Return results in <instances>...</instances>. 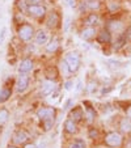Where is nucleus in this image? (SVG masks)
<instances>
[{"mask_svg": "<svg viewBox=\"0 0 131 148\" xmlns=\"http://www.w3.org/2000/svg\"><path fill=\"white\" fill-rule=\"evenodd\" d=\"M64 62L67 63L71 72H76V71L79 70V67H80V58H79V55L75 53L67 54L66 58H64Z\"/></svg>", "mask_w": 131, "mask_h": 148, "instance_id": "f257e3e1", "label": "nucleus"}, {"mask_svg": "<svg viewBox=\"0 0 131 148\" xmlns=\"http://www.w3.org/2000/svg\"><path fill=\"white\" fill-rule=\"evenodd\" d=\"M123 139H122V135L118 134V132L113 131V132H109L105 138V143L112 148H117V147H121L122 144Z\"/></svg>", "mask_w": 131, "mask_h": 148, "instance_id": "f03ea898", "label": "nucleus"}, {"mask_svg": "<svg viewBox=\"0 0 131 148\" xmlns=\"http://www.w3.org/2000/svg\"><path fill=\"white\" fill-rule=\"evenodd\" d=\"M33 33H34L33 26L29 25V24H24V25H21L19 29V37L23 39L24 42L30 41L32 37H33Z\"/></svg>", "mask_w": 131, "mask_h": 148, "instance_id": "7ed1b4c3", "label": "nucleus"}, {"mask_svg": "<svg viewBox=\"0 0 131 148\" xmlns=\"http://www.w3.org/2000/svg\"><path fill=\"white\" fill-rule=\"evenodd\" d=\"M28 13L33 17H42L46 13V7L39 5V4H33L28 7Z\"/></svg>", "mask_w": 131, "mask_h": 148, "instance_id": "20e7f679", "label": "nucleus"}, {"mask_svg": "<svg viewBox=\"0 0 131 148\" xmlns=\"http://www.w3.org/2000/svg\"><path fill=\"white\" fill-rule=\"evenodd\" d=\"M54 114H55V109L54 108H41V109L37 112V115L41 121L49 119V118H54Z\"/></svg>", "mask_w": 131, "mask_h": 148, "instance_id": "39448f33", "label": "nucleus"}, {"mask_svg": "<svg viewBox=\"0 0 131 148\" xmlns=\"http://www.w3.org/2000/svg\"><path fill=\"white\" fill-rule=\"evenodd\" d=\"M16 85H17V92L19 93L24 92V90L28 88V85H29V76L26 75V73H21L20 77H19V80H17Z\"/></svg>", "mask_w": 131, "mask_h": 148, "instance_id": "423d86ee", "label": "nucleus"}, {"mask_svg": "<svg viewBox=\"0 0 131 148\" xmlns=\"http://www.w3.org/2000/svg\"><path fill=\"white\" fill-rule=\"evenodd\" d=\"M55 89V83L53 80H46L45 83L42 84L41 88V95L42 96H49L53 93V90Z\"/></svg>", "mask_w": 131, "mask_h": 148, "instance_id": "0eeeda50", "label": "nucleus"}, {"mask_svg": "<svg viewBox=\"0 0 131 148\" xmlns=\"http://www.w3.org/2000/svg\"><path fill=\"white\" fill-rule=\"evenodd\" d=\"M32 68H33V62H32V59H28V58L23 59L19 66V72L26 73V72H29V71H32Z\"/></svg>", "mask_w": 131, "mask_h": 148, "instance_id": "6e6552de", "label": "nucleus"}, {"mask_svg": "<svg viewBox=\"0 0 131 148\" xmlns=\"http://www.w3.org/2000/svg\"><path fill=\"white\" fill-rule=\"evenodd\" d=\"M97 42L98 43H110L112 42V34L109 30H102L98 33L97 36Z\"/></svg>", "mask_w": 131, "mask_h": 148, "instance_id": "1a4fd4ad", "label": "nucleus"}, {"mask_svg": "<svg viewBox=\"0 0 131 148\" xmlns=\"http://www.w3.org/2000/svg\"><path fill=\"white\" fill-rule=\"evenodd\" d=\"M96 34V29L93 28V26H88V28L83 29V32H81V38L85 39V41H89V39H92L93 37H95Z\"/></svg>", "mask_w": 131, "mask_h": 148, "instance_id": "9d476101", "label": "nucleus"}, {"mask_svg": "<svg viewBox=\"0 0 131 148\" xmlns=\"http://www.w3.org/2000/svg\"><path fill=\"white\" fill-rule=\"evenodd\" d=\"M47 33H46L45 30H38L36 34V43L37 45H45V43H47Z\"/></svg>", "mask_w": 131, "mask_h": 148, "instance_id": "9b49d317", "label": "nucleus"}, {"mask_svg": "<svg viewBox=\"0 0 131 148\" xmlns=\"http://www.w3.org/2000/svg\"><path fill=\"white\" fill-rule=\"evenodd\" d=\"M83 110H81V108H75V109L72 110V112L70 113V118L72 121H75V122H79V121L83 119Z\"/></svg>", "mask_w": 131, "mask_h": 148, "instance_id": "f8f14e48", "label": "nucleus"}, {"mask_svg": "<svg viewBox=\"0 0 131 148\" xmlns=\"http://www.w3.org/2000/svg\"><path fill=\"white\" fill-rule=\"evenodd\" d=\"M58 21H59L58 13H56V12H51L47 18V26L49 28H55V26L58 25Z\"/></svg>", "mask_w": 131, "mask_h": 148, "instance_id": "ddd939ff", "label": "nucleus"}, {"mask_svg": "<svg viewBox=\"0 0 131 148\" xmlns=\"http://www.w3.org/2000/svg\"><path fill=\"white\" fill-rule=\"evenodd\" d=\"M64 130H66L68 134H75V132H76V123H75V121H72L71 118L66 121V122H64Z\"/></svg>", "mask_w": 131, "mask_h": 148, "instance_id": "4468645a", "label": "nucleus"}, {"mask_svg": "<svg viewBox=\"0 0 131 148\" xmlns=\"http://www.w3.org/2000/svg\"><path fill=\"white\" fill-rule=\"evenodd\" d=\"M28 139H29V136L25 131H17L16 135H14V142L19 143V144H24Z\"/></svg>", "mask_w": 131, "mask_h": 148, "instance_id": "2eb2a0df", "label": "nucleus"}, {"mask_svg": "<svg viewBox=\"0 0 131 148\" xmlns=\"http://www.w3.org/2000/svg\"><path fill=\"white\" fill-rule=\"evenodd\" d=\"M121 130H122L123 132H126V134L131 132V119L128 117L123 118V119L121 121Z\"/></svg>", "mask_w": 131, "mask_h": 148, "instance_id": "dca6fc26", "label": "nucleus"}, {"mask_svg": "<svg viewBox=\"0 0 131 148\" xmlns=\"http://www.w3.org/2000/svg\"><path fill=\"white\" fill-rule=\"evenodd\" d=\"M84 7L88 9H92V11H96V9H98L101 7V4L98 0H85Z\"/></svg>", "mask_w": 131, "mask_h": 148, "instance_id": "f3484780", "label": "nucleus"}, {"mask_svg": "<svg viewBox=\"0 0 131 148\" xmlns=\"http://www.w3.org/2000/svg\"><path fill=\"white\" fill-rule=\"evenodd\" d=\"M12 95V90L9 89V88H3V89H0V102L3 103L5 102V101L9 100V97H11Z\"/></svg>", "mask_w": 131, "mask_h": 148, "instance_id": "a211bd4d", "label": "nucleus"}, {"mask_svg": "<svg viewBox=\"0 0 131 148\" xmlns=\"http://www.w3.org/2000/svg\"><path fill=\"white\" fill-rule=\"evenodd\" d=\"M127 38H128V37L126 36V33L121 34V36L118 37L117 42L114 43V49H115V50H119L122 46H125V43H126V41H127Z\"/></svg>", "mask_w": 131, "mask_h": 148, "instance_id": "6ab92c4d", "label": "nucleus"}, {"mask_svg": "<svg viewBox=\"0 0 131 148\" xmlns=\"http://www.w3.org/2000/svg\"><path fill=\"white\" fill-rule=\"evenodd\" d=\"M85 23L88 24V25H89V26H92V25H96V24L98 23V16H97V14H95V13L89 14V16L86 17Z\"/></svg>", "mask_w": 131, "mask_h": 148, "instance_id": "aec40b11", "label": "nucleus"}, {"mask_svg": "<svg viewBox=\"0 0 131 148\" xmlns=\"http://www.w3.org/2000/svg\"><path fill=\"white\" fill-rule=\"evenodd\" d=\"M85 110H86V117H88V119H89V121H93V119H95V117H96V112H95V109H93L92 106H89V105L86 103Z\"/></svg>", "mask_w": 131, "mask_h": 148, "instance_id": "412c9836", "label": "nucleus"}, {"mask_svg": "<svg viewBox=\"0 0 131 148\" xmlns=\"http://www.w3.org/2000/svg\"><path fill=\"white\" fill-rule=\"evenodd\" d=\"M8 117H9V113L7 109H0V125H3L8 121Z\"/></svg>", "mask_w": 131, "mask_h": 148, "instance_id": "4be33fe9", "label": "nucleus"}, {"mask_svg": "<svg viewBox=\"0 0 131 148\" xmlns=\"http://www.w3.org/2000/svg\"><path fill=\"white\" fill-rule=\"evenodd\" d=\"M42 123H43V130L49 131V130H51V127H53V125H54V118H49V119L42 121Z\"/></svg>", "mask_w": 131, "mask_h": 148, "instance_id": "5701e85b", "label": "nucleus"}, {"mask_svg": "<svg viewBox=\"0 0 131 148\" xmlns=\"http://www.w3.org/2000/svg\"><path fill=\"white\" fill-rule=\"evenodd\" d=\"M56 49H58V42L56 41H51L47 46H46V51L47 53H55Z\"/></svg>", "mask_w": 131, "mask_h": 148, "instance_id": "b1692460", "label": "nucleus"}, {"mask_svg": "<svg viewBox=\"0 0 131 148\" xmlns=\"http://www.w3.org/2000/svg\"><path fill=\"white\" fill-rule=\"evenodd\" d=\"M110 28L113 29V30H115V32H119V30H122V28H123V24L122 23H119V21H113V23H110Z\"/></svg>", "mask_w": 131, "mask_h": 148, "instance_id": "393cba45", "label": "nucleus"}, {"mask_svg": "<svg viewBox=\"0 0 131 148\" xmlns=\"http://www.w3.org/2000/svg\"><path fill=\"white\" fill-rule=\"evenodd\" d=\"M70 148H85V143H84V140H81V139H76L75 142L71 144Z\"/></svg>", "mask_w": 131, "mask_h": 148, "instance_id": "a878e982", "label": "nucleus"}, {"mask_svg": "<svg viewBox=\"0 0 131 148\" xmlns=\"http://www.w3.org/2000/svg\"><path fill=\"white\" fill-rule=\"evenodd\" d=\"M17 5H19L20 11H28V7H29V5H26V0H19Z\"/></svg>", "mask_w": 131, "mask_h": 148, "instance_id": "bb28decb", "label": "nucleus"}, {"mask_svg": "<svg viewBox=\"0 0 131 148\" xmlns=\"http://www.w3.org/2000/svg\"><path fill=\"white\" fill-rule=\"evenodd\" d=\"M88 135H89V138H92V139H95V138L98 136V131L96 129H91L89 132H88Z\"/></svg>", "mask_w": 131, "mask_h": 148, "instance_id": "cd10ccee", "label": "nucleus"}, {"mask_svg": "<svg viewBox=\"0 0 131 148\" xmlns=\"http://www.w3.org/2000/svg\"><path fill=\"white\" fill-rule=\"evenodd\" d=\"M62 70H63L64 75H68V72H71L70 68H68V66H67V63H66V62H63V63H62Z\"/></svg>", "mask_w": 131, "mask_h": 148, "instance_id": "c85d7f7f", "label": "nucleus"}, {"mask_svg": "<svg viewBox=\"0 0 131 148\" xmlns=\"http://www.w3.org/2000/svg\"><path fill=\"white\" fill-rule=\"evenodd\" d=\"M72 103H73V100H71V98H70V100H67V102L64 103V108H63V109H64V110L70 109V108H71V105H72Z\"/></svg>", "mask_w": 131, "mask_h": 148, "instance_id": "c756f323", "label": "nucleus"}, {"mask_svg": "<svg viewBox=\"0 0 131 148\" xmlns=\"http://www.w3.org/2000/svg\"><path fill=\"white\" fill-rule=\"evenodd\" d=\"M42 0H26V3L29 4V5H33V4H39Z\"/></svg>", "mask_w": 131, "mask_h": 148, "instance_id": "7c9ffc66", "label": "nucleus"}, {"mask_svg": "<svg viewBox=\"0 0 131 148\" xmlns=\"http://www.w3.org/2000/svg\"><path fill=\"white\" fill-rule=\"evenodd\" d=\"M5 34H7V28H3L1 29V33H0V41H3Z\"/></svg>", "mask_w": 131, "mask_h": 148, "instance_id": "2f4dec72", "label": "nucleus"}, {"mask_svg": "<svg viewBox=\"0 0 131 148\" xmlns=\"http://www.w3.org/2000/svg\"><path fill=\"white\" fill-rule=\"evenodd\" d=\"M70 23H71L70 17H67V20H66V28H64V30H66V32L68 30V26H70Z\"/></svg>", "mask_w": 131, "mask_h": 148, "instance_id": "473e14b6", "label": "nucleus"}, {"mask_svg": "<svg viewBox=\"0 0 131 148\" xmlns=\"http://www.w3.org/2000/svg\"><path fill=\"white\" fill-rule=\"evenodd\" d=\"M72 85H73L72 81H67V83H66V89H71V88H72Z\"/></svg>", "mask_w": 131, "mask_h": 148, "instance_id": "72a5a7b5", "label": "nucleus"}, {"mask_svg": "<svg viewBox=\"0 0 131 148\" xmlns=\"http://www.w3.org/2000/svg\"><path fill=\"white\" fill-rule=\"evenodd\" d=\"M81 87H83V84H81V80H78V85H76V89L80 90Z\"/></svg>", "mask_w": 131, "mask_h": 148, "instance_id": "f704fd0d", "label": "nucleus"}, {"mask_svg": "<svg viewBox=\"0 0 131 148\" xmlns=\"http://www.w3.org/2000/svg\"><path fill=\"white\" fill-rule=\"evenodd\" d=\"M126 113H127V117L131 119V106L128 108V109H127V112H126Z\"/></svg>", "mask_w": 131, "mask_h": 148, "instance_id": "c9c22d12", "label": "nucleus"}, {"mask_svg": "<svg viewBox=\"0 0 131 148\" xmlns=\"http://www.w3.org/2000/svg\"><path fill=\"white\" fill-rule=\"evenodd\" d=\"M25 148H37V147H36L34 144H26V145H25Z\"/></svg>", "mask_w": 131, "mask_h": 148, "instance_id": "e433bc0d", "label": "nucleus"}, {"mask_svg": "<svg viewBox=\"0 0 131 148\" xmlns=\"http://www.w3.org/2000/svg\"><path fill=\"white\" fill-rule=\"evenodd\" d=\"M8 148H17V147H14V145H9Z\"/></svg>", "mask_w": 131, "mask_h": 148, "instance_id": "4c0bfd02", "label": "nucleus"}, {"mask_svg": "<svg viewBox=\"0 0 131 148\" xmlns=\"http://www.w3.org/2000/svg\"><path fill=\"white\" fill-rule=\"evenodd\" d=\"M0 43H1V41H0Z\"/></svg>", "mask_w": 131, "mask_h": 148, "instance_id": "58836bf2", "label": "nucleus"}]
</instances>
